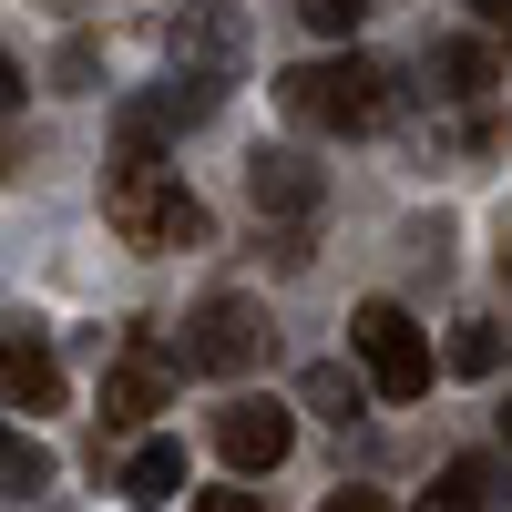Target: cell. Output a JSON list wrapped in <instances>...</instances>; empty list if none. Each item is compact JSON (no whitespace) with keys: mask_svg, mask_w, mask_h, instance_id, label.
Here are the masks:
<instances>
[{"mask_svg":"<svg viewBox=\"0 0 512 512\" xmlns=\"http://www.w3.org/2000/svg\"><path fill=\"white\" fill-rule=\"evenodd\" d=\"M277 103L308 123V134H379V123H390V72L359 62V52L297 62V72H277Z\"/></svg>","mask_w":512,"mask_h":512,"instance_id":"cell-1","label":"cell"},{"mask_svg":"<svg viewBox=\"0 0 512 512\" xmlns=\"http://www.w3.org/2000/svg\"><path fill=\"white\" fill-rule=\"evenodd\" d=\"M103 216L123 246H205V195L164 164H113L103 175Z\"/></svg>","mask_w":512,"mask_h":512,"instance_id":"cell-2","label":"cell"},{"mask_svg":"<svg viewBox=\"0 0 512 512\" xmlns=\"http://www.w3.org/2000/svg\"><path fill=\"white\" fill-rule=\"evenodd\" d=\"M349 349H359L379 400H420L431 390V338H420V318L400 308V297H369V308L349 318Z\"/></svg>","mask_w":512,"mask_h":512,"instance_id":"cell-3","label":"cell"},{"mask_svg":"<svg viewBox=\"0 0 512 512\" xmlns=\"http://www.w3.org/2000/svg\"><path fill=\"white\" fill-rule=\"evenodd\" d=\"M175 359L205 369V379L256 369V359H267V308H256V297H205V308L185 318V338H175Z\"/></svg>","mask_w":512,"mask_h":512,"instance_id":"cell-4","label":"cell"},{"mask_svg":"<svg viewBox=\"0 0 512 512\" xmlns=\"http://www.w3.org/2000/svg\"><path fill=\"white\" fill-rule=\"evenodd\" d=\"M164 62H175L185 82H216L226 93V82L246 72V21L226 11V0H185V11L164 21Z\"/></svg>","mask_w":512,"mask_h":512,"instance_id":"cell-5","label":"cell"},{"mask_svg":"<svg viewBox=\"0 0 512 512\" xmlns=\"http://www.w3.org/2000/svg\"><path fill=\"white\" fill-rule=\"evenodd\" d=\"M175 379H185V359L164 349L154 328H134V338L113 349V369H103V420H113V431H134V420H154L164 400H175Z\"/></svg>","mask_w":512,"mask_h":512,"instance_id":"cell-6","label":"cell"},{"mask_svg":"<svg viewBox=\"0 0 512 512\" xmlns=\"http://www.w3.org/2000/svg\"><path fill=\"white\" fill-rule=\"evenodd\" d=\"M287 441H297L287 400H256V390H236V400L216 410V451H226V472H277V461H287Z\"/></svg>","mask_w":512,"mask_h":512,"instance_id":"cell-7","label":"cell"},{"mask_svg":"<svg viewBox=\"0 0 512 512\" xmlns=\"http://www.w3.org/2000/svg\"><path fill=\"white\" fill-rule=\"evenodd\" d=\"M0 400L11 410H62V359L41 349V328H11V349H0Z\"/></svg>","mask_w":512,"mask_h":512,"instance_id":"cell-8","label":"cell"},{"mask_svg":"<svg viewBox=\"0 0 512 512\" xmlns=\"http://www.w3.org/2000/svg\"><path fill=\"white\" fill-rule=\"evenodd\" d=\"M246 195H256V216H318V164L308 154H256Z\"/></svg>","mask_w":512,"mask_h":512,"instance_id":"cell-9","label":"cell"},{"mask_svg":"<svg viewBox=\"0 0 512 512\" xmlns=\"http://www.w3.org/2000/svg\"><path fill=\"white\" fill-rule=\"evenodd\" d=\"M492 502H502V461H492V451H461V461H441L431 512H492Z\"/></svg>","mask_w":512,"mask_h":512,"instance_id":"cell-10","label":"cell"},{"mask_svg":"<svg viewBox=\"0 0 512 512\" xmlns=\"http://www.w3.org/2000/svg\"><path fill=\"white\" fill-rule=\"evenodd\" d=\"M431 93L441 103H482L492 93V52L482 41H431Z\"/></svg>","mask_w":512,"mask_h":512,"instance_id":"cell-11","label":"cell"},{"mask_svg":"<svg viewBox=\"0 0 512 512\" xmlns=\"http://www.w3.org/2000/svg\"><path fill=\"white\" fill-rule=\"evenodd\" d=\"M175 482H185V441H144L134 461H123V492H134V502H164Z\"/></svg>","mask_w":512,"mask_h":512,"instance_id":"cell-12","label":"cell"},{"mask_svg":"<svg viewBox=\"0 0 512 512\" xmlns=\"http://www.w3.org/2000/svg\"><path fill=\"white\" fill-rule=\"evenodd\" d=\"M297 400H308L318 420H338V431H349L359 400H369V379H349V369H308V379H297Z\"/></svg>","mask_w":512,"mask_h":512,"instance_id":"cell-13","label":"cell"},{"mask_svg":"<svg viewBox=\"0 0 512 512\" xmlns=\"http://www.w3.org/2000/svg\"><path fill=\"white\" fill-rule=\"evenodd\" d=\"M451 369H461V379H492V369H502V328H492V318H461V328H451Z\"/></svg>","mask_w":512,"mask_h":512,"instance_id":"cell-14","label":"cell"},{"mask_svg":"<svg viewBox=\"0 0 512 512\" xmlns=\"http://www.w3.org/2000/svg\"><path fill=\"white\" fill-rule=\"evenodd\" d=\"M0 482H11V492H41V482H52V451H41L31 431H11V451H0Z\"/></svg>","mask_w":512,"mask_h":512,"instance_id":"cell-15","label":"cell"},{"mask_svg":"<svg viewBox=\"0 0 512 512\" xmlns=\"http://www.w3.org/2000/svg\"><path fill=\"white\" fill-rule=\"evenodd\" d=\"M297 21H308V31H328V41H349V31L369 21V0H297Z\"/></svg>","mask_w":512,"mask_h":512,"instance_id":"cell-16","label":"cell"},{"mask_svg":"<svg viewBox=\"0 0 512 512\" xmlns=\"http://www.w3.org/2000/svg\"><path fill=\"white\" fill-rule=\"evenodd\" d=\"M318 512H390V492H328Z\"/></svg>","mask_w":512,"mask_h":512,"instance_id":"cell-17","label":"cell"},{"mask_svg":"<svg viewBox=\"0 0 512 512\" xmlns=\"http://www.w3.org/2000/svg\"><path fill=\"white\" fill-rule=\"evenodd\" d=\"M195 512H267V502H256V492H205Z\"/></svg>","mask_w":512,"mask_h":512,"instance_id":"cell-18","label":"cell"},{"mask_svg":"<svg viewBox=\"0 0 512 512\" xmlns=\"http://www.w3.org/2000/svg\"><path fill=\"white\" fill-rule=\"evenodd\" d=\"M472 11H482V21H492V31H512V0H472Z\"/></svg>","mask_w":512,"mask_h":512,"instance_id":"cell-19","label":"cell"},{"mask_svg":"<svg viewBox=\"0 0 512 512\" xmlns=\"http://www.w3.org/2000/svg\"><path fill=\"white\" fill-rule=\"evenodd\" d=\"M502 277H512V226H502Z\"/></svg>","mask_w":512,"mask_h":512,"instance_id":"cell-20","label":"cell"},{"mask_svg":"<svg viewBox=\"0 0 512 512\" xmlns=\"http://www.w3.org/2000/svg\"><path fill=\"white\" fill-rule=\"evenodd\" d=\"M502 441H512V400H502Z\"/></svg>","mask_w":512,"mask_h":512,"instance_id":"cell-21","label":"cell"}]
</instances>
